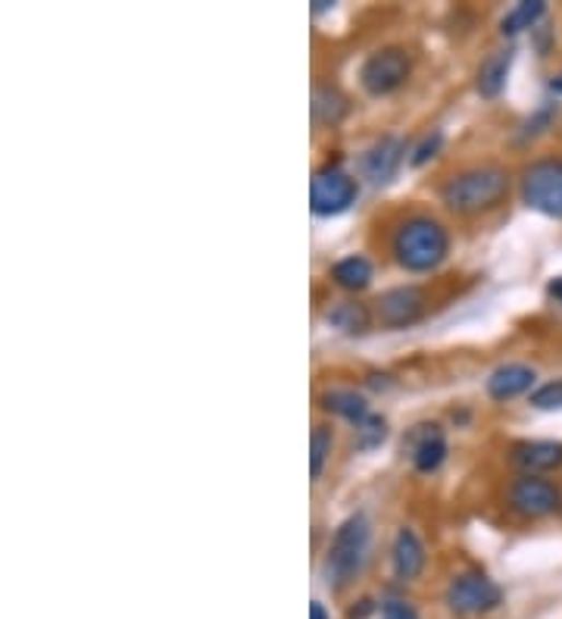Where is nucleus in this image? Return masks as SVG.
Instances as JSON below:
<instances>
[{
  "label": "nucleus",
  "mask_w": 562,
  "mask_h": 619,
  "mask_svg": "<svg viewBox=\"0 0 562 619\" xmlns=\"http://www.w3.org/2000/svg\"><path fill=\"white\" fill-rule=\"evenodd\" d=\"M510 195V173L500 163L459 170L441 185V203L454 217H481L500 207Z\"/></svg>",
  "instance_id": "obj_1"
},
{
  "label": "nucleus",
  "mask_w": 562,
  "mask_h": 619,
  "mask_svg": "<svg viewBox=\"0 0 562 619\" xmlns=\"http://www.w3.org/2000/svg\"><path fill=\"white\" fill-rule=\"evenodd\" d=\"M390 254L407 272H432L450 254V232L429 213H412L397 222Z\"/></svg>",
  "instance_id": "obj_2"
},
{
  "label": "nucleus",
  "mask_w": 562,
  "mask_h": 619,
  "mask_svg": "<svg viewBox=\"0 0 562 619\" xmlns=\"http://www.w3.org/2000/svg\"><path fill=\"white\" fill-rule=\"evenodd\" d=\"M368 545H372V529H368L366 513H350L344 523L335 529L331 548L325 557V582L328 588L341 592L356 575L363 573L368 560Z\"/></svg>",
  "instance_id": "obj_3"
},
{
  "label": "nucleus",
  "mask_w": 562,
  "mask_h": 619,
  "mask_svg": "<svg viewBox=\"0 0 562 619\" xmlns=\"http://www.w3.org/2000/svg\"><path fill=\"white\" fill-rule=\"evenodd\" d=\"M412 72L410 54L403 47H378L372 50L360 67V85L372 97H388L407 85Z\"/></svg>",
  "instance_id": "obj_4"
},
{
  "label": "nucleus",
  "mask_w": 562,
  "mask_h": 619,
  "mask_svg": "<svg viewBox=\"0 0 562 619\" xmlns=\"http://www.w3.org/2000/svg\"><path fill=\"white\" fill-rule=\"evenodd\" d=\"M356 195H360L356 178L341 170L338 163H328L309 178V207L316 217H341L344 210L353 207Z\"/></svg>",
  "instance_id": "obj_5"
},
{
  "label": "nucleus",
  "mask_w": 562,
  "mask_h": 619,
  "mask_svg": "<svg viewBox=\"0 0 562 619\" xmlns=\"http://www.w3.org/2000/svg\"><path fill=\"white\" fill-rule=\"evenodd\" d=\"M447 604L459 617H481L491 614L503 604V588L491 575L484 573H459L454 575L450 588H447Z\"/></svg>",
  "instance_id": "obj_6"
},
{
  "label": "nucleus",
  "mask_w": 562,
  "mask_h": 619,
  "mask_svg": "<svg viewBox=\"0 0 562 619\" xmlns=\"http://www.w3.org/2000/svg\"><path fill=\"white\" fill-rule=\"evenodd\" d=\"M522 200L543 217L562 220V160H541L528 166L522 176Z\"/></svg>",
  "instance_id": "obj_7"
},
{
  "label": "nucleus",
  "mask_w": 562,
  "mask_h": 619,
  "mask_svg": "<svg viewBox=\"0 0 562 619\" xmlns=\"http://www.w3.org/2000/svg\"><path fill=\"white\" fill-rule=\"evenodd\" d=\"M506 504L525 519H543L562 510V491L541 476H519L506 488Z\"/></svg>",
  "instance_id": "obj_8"
},
{
  "label": "nucleus",
  "mask_w": 562,
  "mask_h": 619,
  "mask_svg": "<svg viewBox=\"0 0 562 619\" xmlns=\"http://www.w3.org/2000/svg\"><path fill=\"white\" fill-rule=\"evenodd\" d=\"M425 310H429V297L415 285L388 288L375 301V316L385 329H410L425 316Z\"/></svg>",
  "instance_id": "obj_9"
},
{
  "label": "nucleus",
  "mask_w": 562,
  "mask_h": 619,
  "mask_svg": "<svg viewBox=\"0 0 562 619\" xmlns=\"http://www.w3.org/2000/svg\"><path fill=\"white\" fill-rule=\"evenodd\" d=\"M403 451L410 454L415 472L432 476L447 460V435H444V429L437 422H419L407 432Z\"/></svg>",
  "instance_id": "obj_10"
},
{
  "label": "nucleus",
  "mask_w": 562,
  "mask_h": 619,
  "mask_svg": "<svg viewBox=\"0 0 562 619\" xmlns=\"http://www.w3.org/2000/svg\"><path fill=\"white\" fill-rule=\"evenodd\" d=\"M403 156H407L403 138L385 135V138H378L366 154H363L360 170H363V176H366L372 185H385V182H390V178L397 176V170L403 166Z\"/></svg>",
  "instance_id": "obj_11"
},
{
  "label": "nucleus",
  "mask_w": 562,
  "mask_h": 619,
  "mask_svg": "<svg viewBox=\"0 0 562 619\" xmlns=\"http://www.w3.org/2000/svg\"><path fill=\"white\" fill-rule=\"evenodd\" d=\"M510 464L522 469V476H541L553 472L562 466V442L550 439H535V442L513 444L510 451Z\"/></svg>",
  "instance_id": "obj_12"
},
{
  "label": "nucleus",
  "mask_w": 562,
  "mask_h": 619,
  "mask_svg": "<svg viewBox=\"0 0 562 619\" xmlns=\"http://www.w3.org/2000/svg\"><path fill=\"white\" fill-rule=\"evenodd\" d=\"M425 545H422V538L410 529V526H403V529H397V538H394V545H390V567H394V575L400 579V582H415L422 570H425Z\"/></svg>",
  "instance_id": "obj_13"
},
{
  "label": "nucleus",
  "mask_w": 562,
  "mask_h": 619,
  "mask_svg": "<svg viewBox=\"0 0 562 619\" xmlns=\"http://www.w3.org/2000/svg\"><path fill=\"white\" fill-rule=\"evenodd\" d=\"M535 382H538L535 366H528V363H503L488 376L484 388H488V398L491 400H513L525 395V392H531Z\"/></svg>",
  "instance_id": "obj_14"
},
{
  "label": "nucleus",
  "mask_w": 562,
  "mask_h": 619,
  "mask_svg": "<svg viewBox=\"0 0 562 619\" xmlns=\"http://www.w3.org/2000/svg\"><path fill=\"white\" fill-rule=\"evenodd\" d=\"M513 60H516V50H513V47H500V50H494V54L481 63L476 82L481 97L494 101V97L503 94L506 82H510V72H513Z\"/></svg>",
  "instance_id": "obj_15"
},
{
  "label": "nucleus",
  "mask_w": 562,
  "mask_h": 619,
  "mask_svg": "<svg viewBox=\"0 0 562 619\" xmlns=\"http://www.w3.org/2000/svg\"><path fill=\"white\" fill-rule=\"evenodd\" d=\"M319 407H323L325 413H331V417L347 420L353 429L372 417L368 400L360 392H353V388H328L323 398H319Z\"/></svg>",
  "instance_id": "obj_16"
},
{
  "label": "nucleus",
  "mask_w": 562,
  "mask_h": 619,
  "mask_svg": "<svg viewBox=\"0 0 562 619\" xmlns=\"http://www.w3.org/2000/svg\"><path fill=\"white\" fill-rule=\"evenodd\" d=\"M325 323L344 335H366L372 329V310L360 301H335L325 310Z\"/></svg>",
  "instance_id": "obj_17"
},
{
  "label": "nucleus",
  "mask_w": 562,
  "mask_h": 619,
  "mask_svg": "<svg viewBox=\"0 0 562 619\" xmlns=\"http://www.w3.org/2000/svg\"><path fill=\"white\" fill-rule=\"evenodd\" d=\"M350 113V97L338 85H316L313 91V119L319 126H338Z\"/></svg>",
  "instance_id": "obj_18"
},
{
  "label": "nucleus",
  "mask_w": 562,
  "mask_h": 619,
  "mask_svg": "<svg viewBox=\"0 0 562 619\" xmlns=\"http://www.w3.org/2000/svg\"><path fill=\"white\" fill-rule=\"evenodd\" d=\"M372 279H375V269L363 254H350V257L331 266V282L344 288V291H366Z\"/></svg>",
  "instance_id": "obj_19"
},
{
  "label": "nucleus",
  "mask_w": 562,
  "mask_h": 619,
  "mask_svg": "<svg viewBox=\"0 0 562 619\" xmlns=\"http://www.w3.org/2000/svg\"><path fill=\"white\" fill-rule=\"evenodd\" d=\"M543 13H547V3H543V0H522V3H516V7L500 20V32L513 38V35H519V32L535 28V25L543 20Z\"/></svg>",
  "instance_id": "obj_20"
},
{
  "label": "nucleus",
  "mask_w": 562,
  "mask_h": 619,
  "mask_svg": "<svg viewBox=\"0 0 562 619\" xmlns=\"http://www.w3.org/2000/svg\"><path fill=\"white\" fill-rule=\"evenodd\" d=\"M557 116H560V104H557V101H547L543 107H538V110L531 113V116H528V119L522 122L519 135H516V138H519L522 144H525V141H535V138H541V135L547 132V129H550L553 122H557Z\"/></svg>",
  "instance_id": "obj_21"
},
{
  "label": "nucleus",
  "mask_w": 562,
  "mask_h": 619,
  "mask_svg": "<svg viewBox=\"0 0 562 619\" xmlns=\"http://www.w3.org/2000/svg\"><path fill=\"white\" fill-rule=\"evenodd\" d=\"M331 447H335L331 429H328V425H316V429H313V439H309V476H313V482L323 476L325 464H328V457H331Z\"/></svg>",
  "instance_id": "obj_22"
},
{
  "label": "nucleus",
  "mask_w": 562,
  "mask_h": 619,
  "mask_svg": "<svg viewBox=\"0 0 562 619\" xmlns=\"http://www.w3.org/2000/svg\"><path fill=\"white\" fill-rule=\"evenodd\" d=\"M353 432H356V451H375V447H382V444L388 442V420L378 417V413H372Z\"/></svg>",
  "instance_id": "obj_23"
},
{
  "label": "nucleus",
  "mask_w": 562,
  "mask_h": 619,
  "mask_svg": "<svg viewBox=\"0 0 562 619\" xmlns=\"http://www.w3.org/2000/svg\"><path fill=\"white\" fill-rule=\"evenodd\" d=\"M528 404L535 410H562V378H553V382H543L531 392Z\"/></svg>",
  "instance_id": "obj_24"
},
{
  "label": "nucleus",
  "mask_w": 562,
  "mask_h": 619,
  "mask_svg": "<svg viewBox=\"0 0 562 619\" xmlns=\"http://www.w3.org/2000/svg\"><path fill=\"white\" fill-rule=\"evenodd\" d=\"M378 614H382V619H419V610L412 607L410 600L397 595L385 597V600L378 604Z\"/></svg>",
  "instance_id": "obj_25"
},
{
  "label": "nucleus",
  "mask_w": 562,
  "mask_h": 619,
  "mask_svg": "<svg viewBox=\"0 0 562 619\" xmlns=\"http://www.w3.org/2000/svg\"><path fill=\"white\" fill-rule=\"evenodd\" d=\"M441 144H444V132H432V135H425V141L412 151V156H410V166H425L429 160H434L437 156V151H441Z\"/></svg>",
  "instance_id": "obj_26"
},
{
  "label": "nucleus",
  "mask_w": 562,
  "mask_h": 619,
  "mask_svg": "<svg viewBox=\"0 0 562 619\" xmlns=\"http://www.w3.org/2000/svg\"><path fill=\"white\" fill-rule=\"evenodd\" d=\"M372 610H375V604H372V600H360V607H353V610H350V614H347V617L350 619H366L368 614H372Z\"/></svg>",
  "instance_id": "obj_27"
},
{
  "label": "nucleus",
  "mask_w": 562,
  "mask_h": 619,
  "mask_svg": "<svg viewBox=\"0 0 562 619\" xmlns=\"http://www.w3.org/2000/svg\"><path fill=\"white\" fill-rule=\"evenodd\" d=\"M547 294H550V301H557V304H562V276H557V279H550V285H547Z\"/></svg>",
  "instance_id": "obj_28"
},
{
  "label": "nucleus",
  "mask_w": 562,
  "mask_h": 619,
  "mask_svg": "<svg viewBox=\"0 0 562 619\" xmlns=\"http://www.w3.org/2000/svg\"><path fill=\"white\" fill-rule=\"evenodd\" d=\"M309 619H328V614H325V607L319 604V600H313V607H309Z\"/></svg>",
  "instance_id": "obj_29"
},
{
  "label": "nucleus",
  "mask_w": 562,
  "mask_h": 619,
  "mask_svg": "<svg viewBox=\"0 0 562 619\" xmlns=\"http://www.w3.org/2000/svg\"><path fill=\"white\" fill-rule=\"evenodd\" d=\"M550 91H553L557 97H562V72H560V75H553V79H550Z\"/></svg>",
  "instance_id": "obj_30"
}]
</instances>
